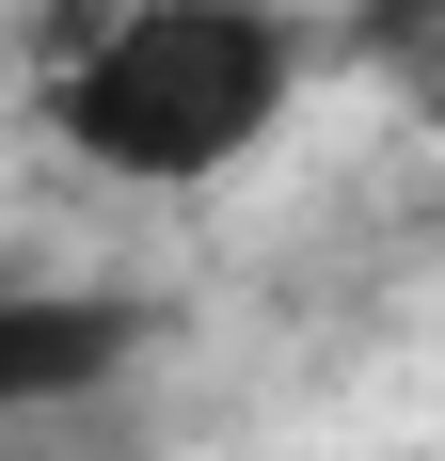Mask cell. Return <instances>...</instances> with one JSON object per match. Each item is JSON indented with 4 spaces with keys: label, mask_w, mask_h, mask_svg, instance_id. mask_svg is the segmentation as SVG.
Listing matches in <instances>:
<instances>
[{
    "label": "cell",
    "mask_w": 445,
    "mask_h": 461,
    "mask_svg": "<svg viewBox=\"0 0 445 461\" xmlns=\"http://www.w3.org/2000/svg\"><path fill=\"white\" fill-rule=\"evenodd\" d=\"M143 350H159V303H143V286H48V271H16L0 286V429L95 414Z\"/></svg>",
    "instance_id": "cell-2"
},
{
    "label": "cell",
    "mask_w": 445,
    "mask_h": 461,
    "mask_svg": "<svg viewBox=\"0 0 445 461\" xmlns=\"http://www.w3.org/2000/svg\"><path fill=\"white\" fill-rule=\"evenodd\" d=\"M318 80L303 0H112L95 48L48 64V143L128 191H207L239 176Z\"/></svg>",
    "instance_id": "cell-1"
},
{
    "label": "cell",
    "mask_w": 445,
    "mask_h": 461,
    "mask_svg": "<svg viewBox=\"0 0 445 461\" xmlns=\"http://www.w3.org/2000/svg\"><path fill=\"white\" fill-rule=\"evenodd\" d=\"M318 64H366V80H430V64H445V0H334Z\"/></svg>",
    "instance_id": "cell-3"
},
{
    "label": "cell",
    "mask_w": 445,
    "mask_h": 461,
    "mask_svg": "<svg viewBox=\"0 0 445 461\" xmlns=\"http://www.w3.org/2000/svg\"><path fill=\"white\" fill-rule=\"evenodd\" d=\"M0 286H16V255H0Z\"/></svg>",
    "instance_id": "cell-4"
}]
</instances>
